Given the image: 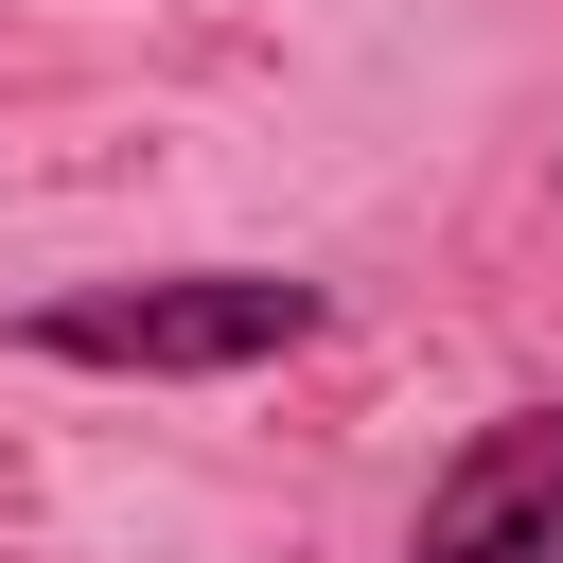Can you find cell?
Instances as JSON below:
<instances>
[{
  "instance_id": "6da1fadb",
  "label": "cell",
  "mask_w": 563,
  "mask_h": 563,
  "mask_svg": "<svg viewBox=\"0 0 563 563\" xmlns=\"http://www.w3.org/2000/svg\"><path fill=\"white\" fill-rule=\"evenodd\" d=\"M317 334H334V282H299V264H141V282H53L18 317V352L123 369V387H246Z\"/></svg>"
},
{
  "instance_id": "7a4b0ae2",
  "label": "cell",
  "mask_w": 563,
  "mask_h": 563,
  "mask_svg": "<svg viewBox=\"0 0 563 563\" xmlns=\"http://www.w3.org/2000/svg\"><path fill=\"white\" fill-rule=\"evenodd\" d=\"M405 563H563V387H545V405H493V422L422 475Z\"/></svg>"
}]
</instances>
